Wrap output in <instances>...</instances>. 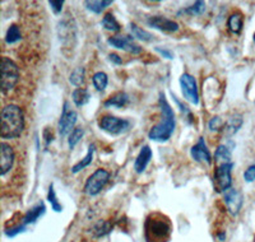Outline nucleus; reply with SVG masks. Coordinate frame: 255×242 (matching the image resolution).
Here are the masks:
<instances>
[{
	"label": "nucleus",
	"mask_w": 255,
	"mask_h": 242,
	"mask_svg": "<svg viewBox=\"0 0 255 242\" xmlns=\"http://www.w3.org/2000/svg\"><path fill=\"white\" fill-rule=\"evenodd\" d=\"M158 106L161 110V121L148 131V138L158 143H165L171 138L176 127V119L172 107L168 104L165 93H159Z\"/></svg>",
	"instance_id": "nucleus-1"
},
{
	"label": "nucleus",
	"mask_w": 255,
	"mask_h": 242,
	"mask_svg": "<svg viewBox=\"0 0 255 242\" xmlns=\"http://www.w3.org/2000/svg\"><path fill=\"white\" fill-rule=\"evenodd\" d=\"M26 121H24L23 111L17 105H6L1 110V129L0 136L1 139L19 138L23 133Z\"/></svg>",
	"instance_id": "nucleus-2"
},
{
	"label": "nucleus",
	"mask_w": 255,
	"mask_h": 242,
	"mask_svg": "<svg viewBox=\"0 0 255 242\" xmlns=\"http://www.w3.org/2000/svg\"><path fill=\"white\" fill-rule=\"evenodd\" d=\"M172 226L165 214L154 212L145 218L144 239L145 242H168L171 237Z\"/></svg>",
	"instance_id": "nucleus-3"
},
{
	"label": "nucleus",
	"mask_w": 255,
	"mask_h": 242,
	"mask_svg": "<svg viewBox=\"0 0 255 242\" xmlns=\"http://www.w3.org/2000/svg\"><path fill=\"white\" fill-rule=\"evenodd\" d=\"M0 70H1L0 90L3 95H6L14 88L15 84L19 81V68L12 59H9L8 56H3L1 63H0Z\"/></svg>",
	"instance_id": "nucleus-4"
},
{
	"label": "nucleus",
	"mask_w": 255,
	"mask_h": 242,
	"mask_svg": "<svg viewBox=\"0 0 255 242\" xmlns=\"http://www.w3.org/2000/svg\"><path fill=\"white\" fill-rule=\"evenodd\" d=\"M99 127L110 135H122L130 130L131 122L127 119H120L113 115H104L100 118Z\"/></svg>",
	"instance_id": "nucleus-5"
},
{
	"label": "nucleus",
	"mask_w": 255,
	"mask_h": 242,
	"mask_svg": "<svg viewBox=\"0 0 255 242\" xmlns=\"http://www.w3.org/2000/svg\"><path fill=\"white\" fill-rule=\"evenodd\" d=\"M109 180H110V172L105 170V168H97L84 184V194H87L90 196L99 195L102 189L108 185Z\"/></svg>",
	"instance_id": "nucleus-6"
},
{
	"label": "nucleus",
	"mask_w": 255,
	"mask_h": 242,
	"mask_svg": "<svg viewBox=\"0 0 255 242\" xmlns=\"http://www.w3.org/2000/svg\"><path fill=\"white\" fill-rule=\"evenodd\" d=\"M234 162L231 163H221L217 166L213 175V185H215L216 193H225L229 189H231L232 185V168H234Z\"/></svg>",
	"instance_id": "nucleus-7"
},
{
	"label": "nucleus",
	"mask_w": 255,
	"mask_h": 242,
	"mask_svg": "<svg viewBox=\"0 0 255 242\" xmlns=\"http://www.w3.org/2000/svg\"><path fill=\"white\" fill-rule=\"evenodd\" d=\"M77 120H78V114L77 111L70 109L69 102H64L63 113L58 122V133L60 136H67L76 129Z\"/></svg>",
	"instance_id": "nucleus-8"
},
{
	"label": "nucleus",
	"mask_w": 255,
	"mask_h": 242,
	"mask_svg": "<svg viewBox=\"0 0 255 242\" xmlns=\"http://www.w3.org/2000/svg\"><path fill=\"white\" fill-rule=\"evenodd\" d=\"M181 92H183L184 98L186 101L190 102L191 105L198 106L199 105V91H198V84L193 75L184 73L179 79Z\"/></svg>",
	"instance_id": "nucleus-9"
},
{
	"label": "nucleus",
	"mask_w": 255,
	"mask_h": 242,
	"mask_svg": "<svg viewBox=\"0 0 255 242\" xmlns=\"http://www.w3.org/2000/svg\"><path fill=\"white\" fill-rule=\"evenodd\" d=\"M108 43L110 46L115 47V49L123 50L129 54L139 55L143 51V47H140L138 43L134 41V37L128 35H119L113 36V37L108 38Z\"/></svg>",
	"instance_id": "nucleus-10"
},
{
	"label": "nucleus",
	"mask_w": 255,
	"mask_h": 242,
	"mask_svg": "<svg viewBox=\"0 0 255 242\" xmlns=\"http://www.w3.org/2000/svg\"><path fill=\"white\" fill-rule=\"evenodd\" d=\"M223 202L231 216H238L244 204V195L238 189L231 188L223 193Z\"/></svg>",
	"instance_id": "nucleus-11"
},
{
	"label": "nucleus",
	"mask_w": 255,
	"mask_h": 242,
	"mask_svg": "<svg viewBox=\"0 0 255 242\" xmlns=\"http://www.w3.org/2000/svg\"><path fill=\"white\" fill-rule=\"evenodd\" d=\"M147 24L151 28L158 29L163 33H175L179 31V23L174 19L166 18L163 15H151L147 18Z\"/></svg>",
	"instance_id": "nucleus-12"
},
{
	"label": "nucleus",
	"mask_w": 255,
	"mask_h": 242,
	"mask_svg": "<svg viewBox=\"0 0 255 242\" xmlns=\"http://www.w3.org/2000/svg\"><path fill=\"white\" fill-rule=\"evenodd\" d=\"M0 154H1V159H0V175L5 176L9 171L12 170L13 163H14V150L8 143L1 141L0 144Z\"/></svg>",
	"instance_id": "nucleus-13"
},
{
	"label": "nucleus",
	"mask_w": 255,
	"mask_h": 242,
	"mask_svg": "<svg viewBox=\"0 0 255 242\" xmlns=\"http://www.w3.org/2000/svg\"><path fill=\"white\" fill-rule=\"evenodd\" d=\"M190 156L195 162H199V163H212L213 158H212V154L209 152L208 147H207V143L203 136H200L197 144L191 147Z\"/></svg>",
	"instance_id": "nucleus-14"
},
{
	"label": "nucleus",
	"mask_w": 255,
	"mask_h": 242,
	"mask_svg": "<svg viewBox=\"0 0 255 242\" xmlns=\"http://www.w3.org/2000/svg\"><path fill=\"white\" fill-rule=\"evenodd\" d=\"M45 213H46V207H45V203L41 200L35 207H32L29 211H27V213L20 219V222H22V225L27 227V226L33 225V223L37 222L38 219L44 216Z\"/></svg>",
	"instance_id": "nucleus-15"
},
{
	"label": "nucleus",
	"mask_w": 255,
	"mask_h": 242,
	"mask_svg": "<svg viewBox=\"0 0 255 242\" xmlns=\"http://www.w3.org/2000/svg\"><path fill=\"white\" fill-rule=\"evenodd\" d=\"M152 149L149 145H143L140 148L138 156H136L135 161H134V170L136 173H143L147 168V166L149 164L152 159Z\"/></svg>",
	"instance_id": "nucleus-16"
},
{
	"label": "nucleus",
	"mask_w": 255,
	"mask_h": 242,
	"mask_svg": "<svg viewBox=\"0 0 255 242\" xmlns=\"http://www.w3.org/2000/svg\"><path fill=\"white\" fill-rule=\"evenodd\" d=\"M243 124H244L243 116L239 115V114H235V115L230 116V118L227 119L225 125H223L222 133L226 136L235 135L239 130H240V127L243 126Z\"/></svg>",
	"instance_id": "nucleus-17"
},
{
	"label": "nucleus",
	"mask_w": 255,
	"mask_h": 242,
	"mask_svg": "<svg viewBox=\"0 0 255 242\" xmlns=\"http://www.w3.org/2000/svg\"><path fill=\"white\" fill-rule=\"evenodd\" d=\"M129 104V96L125 92L120 91V92H116L114 95H111L110 97L104 102L105 107H115V109H123L127 105Z\"/></svg>",
	"instance_id": "nucleus-18"
},
{
	"label": "nucleus",
	"mask_w": 255,
	"mask_h": 242,
	"mask_svg": "<svg viewBox=\"0 0 255 242\" xmlns=\"http://www.w3.org/2000/svg\"><path fill=\"white\" fill-rule=\"evenodd\" d=\"M244 27V17L240 12L232 13L227 19V28L234 35H240Z\"/></svg>",
	"instance_id": "nucleus-19"
},
{
	"label": "nucleus",
	"mask_w": 255,
	"mask_h": 242,
	"mask_svg": "<svg viewBox=\"0 0 255 242\" xmlns=\"http://www.w3.org/2000/svg\"><path fill=\"white\" fill-rule=\"evenodd\" d=\"M95 152H96V145L93 144V143H91V144L88 145L87 154L84 156V158H82V161H79L78 163H76L72 167V173H78V172H81L82 170H84L86 167H88V166L92 163Z\"/></svg>",
	"instance_id": "nucleus-20"
},
{
	"label": "nucleus",
	"mask_w": 255,
	"mask_h": 242,
	"mask_svg": "<svg viewBox=\"0 0 255 242\" xmlns=\"http://www.w3.org/2000/svg\"><path fill=\"white\" fill-rule=\"evenodd\" d=\"M72 100L77 107H83L91 100V92L87 88H77L73 91Z\"/></svg>",
	"instance_id": "nucleus-21"
},
{
	"label": "nucleus",
	"mask_w": 255,
	"mask_h": 242,
	"mask_svg": "<svg viewBox=\"0 0 255 242\" xmlns=\"http://www.w3.org/2000/svg\"><path fill=\"white\" fill-rule=\"evenodd\" d=\"M111 4H113L111 0H92V1L87 0V1H84V6L95 14H101Z\"/></svg>",
	"instance_id": "nucleus-22"
},
{
	"label": "nucleus",
	"mask_w": 255,
	"mask_h": 242,
	"mask_svg": "<svg viewBox=\"0 0 255 242\" xmlns=\"http://www.w3.org/2000/svg\"><path fill=\"white\" fill-rule=\"evenodd\" d=\"M206 12V3L204 1H202V0H198V1H195L193 5L188 6V8L185 9H181V10H179L177 12V15H191V17H195V15H200L203 14V13Z\"/></svg>",
	"instance_id": "nucleus-23"
},
{
	"label": "nucleus",
	"mask_w": 255,
	"mask_h": 242,
	"mask_svg": "<svg viewBox=\"0 0 255 242\" xmlns=\"http://www.w3.org/2000/svg\"><path fill=\"white\" fill-rule=\"evenodd\" d=\"M129 27H130L131 35H133V37L136 38V40L143 41V42H151V41L154 40V36L152 35L151 32L140 28V27L136 26L135 23H130Z\"/></svg>",
	"instance_id": "nucleus-24"
},
{
	"label": "nucleus",
	"mask_w": 255,
	"mask_h": 242,
	"mask_svg": "<svg viewBox=\"0 0 255 242\" xmlns=\"http://www.w3.org/2000/svg\"><path fill=\"white\" fill-rule=\"evenodd\" d=\"M231 150L227 144H220L215 152V161L221 163H231Z\"/></svg>",
	"instance_id": "nucleus-25"
},
{
	"label": "nucleus",
	"mask_w": 255,
	"mask_h": 242,
	"mask_svg": "<svg viewBox=\"0 0 255 242\" xmlns=\"http://www.w3.org/2000/svg\"><path fill=\"white\" fill-rule=\"evenodd\" d=\"M101 26L105 29H108V31L111 32H119L122 29V26H120V23L118 22V19H116L113 13H106L104 15V18L101 20Z\"/></svg>",
	"instance_id": "nucleus-26"
},
{
	"label": "nucleus",
	"mask_w": 255,
	"mask_h": 242,
	"mask_svg": "<svg viewBox=\"0 0 255 242\" xmlns=\"http://www.w3.org/2000/svg\"><path fill=\"white\" fill-rule=\"evenodd\" d=\"M22 40V32H20V28L17 26V24H12L9 26V28L6 29L5 37H4V41L8 45H13V43H17Z\"/></svg>",
	"instance_id": "nucleus-27"
},
{
	"label": "nucleus",
	"mask_w": 255,
	"mask_h": 242,
	"mask_svg": "<svg viewBox=\"0 0 255 242\" xmlns=\"http://www.w3.org/2000/svg\"><path fill=\"white\" fill-rule=\"evenodd\" d=\"M92 83H93V87H95L96 90L99 91V92H104L109 84L108 74L104 72L95 73L92 77Z\"/></svg>",
	"instance_id": "nucleus-28"
},
{
	"label": "nucleus",
	"mask_w": 255,
	"mask_h": 242,
	"mask_svg": "<svg viewBox=\"0 0 255 242\" xmlns=\"http://www.w3.org/2000/svg\"><path fill=\"white\" fill-rule=\"evenodd\" d=\"M111 231H113V225L110 222H108V221H99L95 225V227H93V235H95V237L100 239V237L108 236Z\"/></svg>",
	"instance_id": "nucleus-29"
},
{
	"label": "nucleus",
	"mask_w": 255,
	"mask_h": 242,
	"mask_svg": "<svg viewBox=\"0 0 255 242\" xmlns=\"http://www.w3.org/2000/svg\"><path fill=\"white\" fill-rule=\"evenodd\" d=\"M84 78H86V70L83 67H78L70 73L69 83L74 87H81L84 83Z\"/></svg>",
	"instance_id": "nucleus-30"
},
{
	"label": "nucleus",
	"mask_w": 255,
	"mask_h": 242,
	"mask_svg": "<svg viewBox=\"0 0 255 242\" xmlns=\"http://www.w3.org/2000/svg\"><path fill=\"white\" fill-rule=\"evenodd\" d=\"M47 200L51 204V209L56 213H60L63 212V205L60 204V202L58 200V196H56L55 189H54V184H50L49 191H47Z\"/></svg>",
	"instance_id": "nucleus-31"
},
{
	"label": "nucleus",
	"mask_w": 255,
	"mask_h": 242,
	"mask_svg": "<svg viewBox=\"0 0 255 242\" xmlns=\"http://www.w3.org/2000/svg\"><path fill=\"white\" fill-rule=\"evenodd\" d=\"M84 135V129L82 126L76 127V129L73 130L72 133L69 134V139H68V145H69V149L73 150L76 148V145L78 144L81 139L83 138Z\"/></svg>",
	"instance_id": "nucleus-32"
},
{
	"label": "nucleus",
	"mask_w": 255,
	"mask_h": 242,
	"mask_svg": "<svg viewBox=\"0 0 255 242\" xmlns=\"http://www.w3.org/2000/svg\"><path fill=\"white\" fill-rule=\"evenodd\" d=\"M172 98H174V101L176 102V105H177V106H179V109H180V111H181V114H184V116H185V118H188L189 124H193V122H194V116H193V114H191L190 110L188 109V106H185V105L181 104V102L179 101V98H177L176 96L174 95V93H172Z\"/></svg>",
	"instance_id": "nucleus-33"
},
{
	"label": "nucleus",
	"mask_w": 255,
	"mask_h": 242,
	"mask_svg": "<svg viewBox=\"0 0 255 242\" xmlns=\"http://www.w3.org/2000/svg\"><path fill=\"white\" fill-rule=\"evenodd\" d=\"M223 125H225V122L222 121V119L220 116H215V118H212L211 121H209L208 127L211 131H220V130L223 129Z\"/></svg>",
	"instance_id": "nucleus-34"
},
{
	"label": "nucleus",
	"mask_w": 255,
	"mask_h": 242,
	"mask_svg": "<svg viewBox=\"0 0 255 242\" xmlns=\"http://www.w3.org/2000/svg\"><path fill=\"white\" fill-rule=\"evenodd\" d=\"M49 5L51 8V10L54 12V14L59 15L63 10V5H64V0H50Z\"/></svg>",
	"instance_id": "nucleus-35"
},
{
	"label": "nucleus",
	"mask_w": 255,
	"mask_h": 242,
	"mask_svg": "<svg viewBox=\"0 0 255 242\" xmlns=\"http://www.w3.org/2000/svg\"><path fill=\"white\" fill-rule=\"evenodd\" d=\"M244 180L247 182H254L255 181V163L249 166L244 172Z\"/></svg>",
	"instance_id": "nucleus-36"
},
{
	"label": "nucleus",
	"mask_w": 255,
	"mask_h": 242,
	"mask_svg": "<svg viewBox=\"0 0 255 242\" xmlns=\"http://www.w3.org/2000/svg\"><path fill=\"white\" fill-rule=\"evenodd\" d=\"M154 50H156L157 52H158L159 55H161V56H163V58H166V59H168V60H172V59L175 58V55H174V52L171 51V50H168V49H165V47H159V46H157V47H154Z\"/></svg>",
	"instance_id": "nucleus-37"
},
{
	"label": "nucleus",
	"mask_w": 255,
	"mask_h": 242,
	"mask_svg": "<svg viewBox=\"0 0 255 242\" xmlns=\"http://www.w3.org/2000/svg\"><path fill=\"white\" fill-rule=\"evenodd\" d=\"M44 138H45V145L49 147V145L52 143V140H54V134H52V131L50 130V127H46V129L44 130Z\"/></svg>",
	"instance_id": "nucleus-38"
},
{
	"label": "nucleus",
	"mask_w": 255,
	"mask_h": 242,
	"mask_svg": "<svg viewBox=\"0 0 255 242\" xmlns=\"http://www.w3.org/2000/svg\"><path fill=\"white\" fill-rule=\"evenodd\" d=\"M109 59H110L111 63L116 64V65H122L123 64V59L118 54H110L109 55Z\"/></svg>",
	"instance_id": "nucleus-39"
},
{
	"label": "nucleus",
	"mask_w": 255,
	"mask_h": 242,
	"mask_svg": "<svg viewBox=\"0 0 255 242\" xmlns=\"http://www.w3.org/2000/svg\"><path fill=\"white\" fill-rule=\"evenodd\" d=\"M218 239H220L221 241H223V240L226 239V235H225V232H222V234L218 235Z\"/></svg>",
	"instance_id": "nucleus-40"
},
{
	"label": "nucleus",
	"mask_w": 255,
	"mask_h": 242,
	"mask_svg": "<svg viewBox=\"0 0 255 242\" xmlns=\"http://www.w3.org/2000/svg\"><path fill=\"white\" fill-rule=\"evenodd\" d=\"M253 40H254V42H255V33H254V37H253Z\"/></svg>",
	"instance_id": "nucleus-41"
}]
</instances>
